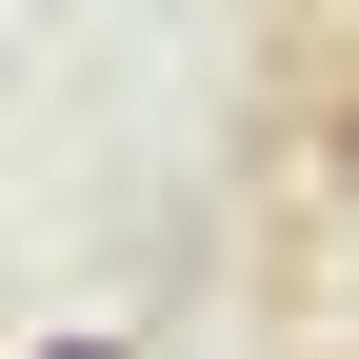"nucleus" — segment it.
I'll list each match as a JSON object with an SVG mask.
<instances>
[{
    "instance_id": "nucleus-1",
    "label": "nucleus",
    "mask_w": 359,
    "mask_h": 359,
    "mask_svg": "<svg viewBox=\"0 0 359 359\" xmlns=\"http://www.w3.org/2000/svg\"><path fill=\"white\" fill-rule=\"evenodd\" d=\"M320 200L359 219V80H339V100H320Z\"/></svg>"
},
{
    "instance_id": "nucleus-2",
    "label": "nucleus",
    "mask_w": 359,
    "mask_h": 359,
    "mask_svg": "<svg viewBox=\"0 0 359 359\" xmlns=\"http://www.w3.org/2000/svg\"><path fill=\"white\" fill-rule=\"evenodd\" d=\"M60 359H120V339H60Z\"/></svg>"
}]
</instances>
